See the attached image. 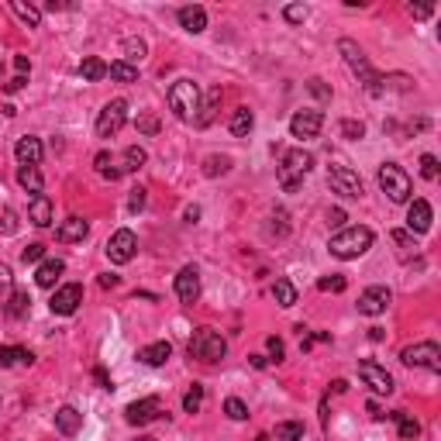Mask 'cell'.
<instances>
[{"instance_id": "obj_1", "label": "cell", "mask_w": 441, "mask_h": 441, "mask_svg": "<svg viewBox=\"0 0 441 441\" xmlns=\"http://www.w3.org/2000/svg\"><path fill=\"white\" fill-rule=\"evenodd\" d=\"M338 52L345 56V63H348V69H352V73L359 76V83L365 87V93H372V97H379V93L386 90V80H383V76H379V73H376V69L369 66V59H365V52H362V49H359V45L352 42V38H341V42H338Z\"/></svg>"}, {"instance_id": "obj_2", "label": "cell", "mask_w": 441, "mask_h": 441, "mask_svg": "<svg viewBox=\"0 0 441 441\" xmlns=\"http://www.w3.org/2000/svg\"><path fill=\"white\" fill-rule=\"evenodd\" d=\"M372 231L369 228H362V225H355V228H341L338 235H331L328 238V252L335 256V259H359V256H365L369 249H372Z\"/></svg>"}, {"instance_id": "obj_3", "label": "cell", "mask_w": 441, "mask_h": 441, "mask_svg": "<svg viewBox=\"0 0 441 441\" xmlns=\"http://www.w3.org/2000/svg\"><path fill=\"white\" fill-rule=\"evenodd\" d=\"M310 166H314V155H310V152H304V148H290V152L283 155V162L276 166V179H280V186H283L286 193H297V190H300V183H304V176L310 172Z\"/></svg>"}, {"instance_id": "obj_4", "label": "cell", "mask_w": 441, "mask_h": 441, "mask_svg": "<svg viewBox=\"0 0 441 441\" xmlns=\"http://www.w3.org/2000/svg\"><path fill=\"white\" fill-rule=\"evenodd\" d=\"M225 355H228V341L220 338V331H214V328H196L193 331V338H190V359H200V362L214 365V362H220Z\"/></svg>"}, {"instance_id": "obj_5", "label": "cell", "mask_w": 441, "mask_h": 441, "mask_svg": "<svg viewBox=\"0 0 441 441\" xmlns=\"http://www.w3.org/2000/svg\"><path fill=\"white\" fill-rule=\"evenodd\" d=\"M166 100H169V111H172L179 121H193L196 111H200V87H196L193 80H176V83L169 87Z\"/></svg>"}, {"instance_id": "obj_6", "label": "cell", "mask_w": 441, "mask_h": 441, "mask_svg": "<svg viewBox=\"0 0 441 441\" xmlns=\"http://www.w3.org/2000/svg\"><path fill=\"white\" fill-rule=\"evenodd\" d=\"M376 179H379V190H383L393 203H407V200H410V193H414V183H410L407 169H403V166H396V162H383Z\"/></svg>"}, {"instance_id": "obj_7", "label": "cell", "mask_w": 441, "mask_h": 441, "mask_svg": "<svg viewBox=\"0 0 441 441\" xmlns=\"http://www.w3.org/2000/svg\"><path fill=\"white\" fill-rule=\"evenodd\" d=\"M400 362L403 365H417V369H431V372H441V348L434 341H417V345H407L400 352Z\"/></svg>"}, {"instance_id": "obj_8", "label": "cell", "mask_w": 441, "mask_h": 441, "mask_svg": "<svg viewBox=\"0 0 441 441\" xmlns=\"http://www.w3.org/2000/svg\"><path fill=\"white\" fill-rule=\"evenodd\" d=\"M328 186L338 193V196H348V200H359L365 193L359 172H352L348 166H328Z\"/></svg>"}, {"instance_id": "obj_9", "label": "cell", "mask_w": 441, "mask_h": 441, "mask_svg": "<svg viewBox=\"0 0 441 441\" xmlns=\"http://www.w3.org/2000/svg\"><path fill=\"white\" fill-rule=\"evenodd\" d=\"M107 259L114 262V266H128L135 256H138V238H135V231L131 228H117L114 235H111V242H107Z\"/></svg>"}, {"instance_id": "obj_10", "label": "cell", "mask_w": 441, "mask_h": 441, "mask_svg": "<svg viewBox=\"0 0 441 441\" xmlns=\"http://www.w3.org/2000/svg\"><path fill=\"white\" fill-rule=\"evenodd\" d=\"M124 121H128V100H111V104H104V111L97 117V135L114 138L124 128Z\"/></svg>"}, {"instance_id": "obj_11", "label": "cell", "mask_w": 441, "mask_h": 441, "mask_svg": "<svg viewBox=\"0 0 441 441\" xmlns=\"http://www.w3.org/2000/svg\"><path fill=\"white\" fill-rule=\"evenodd\" d=\"M359 376H362V383H365L372 393H379V396H389V393H393V376H389L379 362L362 359V362H359Z\"/></svg>"}, {"instance_id": "obj_12", "label": "cell", "mask_w": 441, "mask_h": 441, "mask_svg": "<svg viewBox=\"0 0 441 441\" xmlns=\"http://www.w3.org/2000/svg\"><path fill=\"white\" fill-rule=\"evenodd\" d=\"M80 304H83V286H80V283H66V286H59V290L52 293V300H49L52 314H59V317L76 314V307H80Z\"/></svg>"}, {"instance_id": "obj_13", "label": "cell", "mask_w": 441, "mask_h": 441, "mask_svg": "<svg viewBox=\"0 0 441 441\" xmlns=\"http://www.w3.org/2000/svg\"><path fill=\"white\" fill-rule=\"evenodd\" d=\"M324 128V114L321 111H297L290 117V135L293 138H317Z\"/></svg>"}, {"instance_id": "obj_14", "label": "cell", "mask_w": 441, "mask_h": 441, "mask_svg": "<svg viewBox=\"0 0 441 441\" xmlns=\"http://www.w3.org/2000/svg\"><path fill=\"white\" fill-rule=\"evenodd\" d=\"M176 297H179L186 307H193V304L200 300V273H196V266H183V269L176 273Z\"/></svg>"}, {"instance_id": "obj_15", "label": "cell", "mask_w": 441, "mask_h": 441, "mask_svg": "<svg viewBox=\"0 0 441 441\" xmlns=\"http://www.w3.org/2000/svg\"><path fill=\"white\" fill-rule=\"evenodd\" d=\"M389 300H393V293H389L386 286H369V290H362V297H359V314L379 317V314H386Z\"/></svg>"}, {"instance_id": "obj_16", "label": "cell", "mask_w": 441, "mask_h": 441, "mask_svg": "<svg viewBox=\"0 0 441 441\" xmlns=\"http://www.w3.org/2000/svg\"><path fill=\"white\" fill-rule=\"evenodd\" d=\"M162 414V407H159V396H145V400H135V403H128L124 407V420L128 424H152L155 417Z\"/></svg>"}, {"instance_id": "obj_17", "label": "cell", "mask_w": 441, "mask_h": 441, "mask_svg": "<svg viewBox=\"0 0 441 441\" xmlns=\"http://www.w3.org/2000/svg\"><path fill=\"white\" fill-rule=\"evenodd\" d=\"M431 203L427 200H414L410 207H407V228H410V235H427L431 231Z\"/></svg>"}, {"instance_id": "obj_18", "label": "cell", "mask_w": 441, "mask_h": 441, "mask_svg": "<svg viewBox=\"0 0 441 441\" xmlns=\"http://www.w3.org/2000/svg\"><path fill=\"white\" fill-rule=\"evenodd\" d=\"M90 235V225L83 217H66L63 225L56 228V242H63V245H73V242H83Z\"/></svg>"}, {"instance_id": "obj_19", "label": "cell", "mask_w": 441, "mask_h": 441, "mask_svg": "<svg viewBox=\"0 0 441 441\" xmlns=\"http://www.w3.org/2000/svg\"><path fill=\"white\" fill-rule=\"evenodd\" d=\"M42 142L35 138V135H25V138H18V145H14V155H18V162L21 166H38L42 162Z\"/></svg>"}, {"instance_id": "obj_20", "label": "cell", "mask_w": 441, "mask_h": 441, "mask_svg": "<svg viewBox=\"0 0 441 441\" xmlns=\"http://www.w3.org/2000/svg\"><path fill=\"white\" fill-rule=\"evenodd\" d=\"M80 427H83V414H80L76 407H59V410H56V431H59L63 438L80 434Z\"/></svg>"}, {"instance_id": "obj_21", "label": "cell", "mask_w": 441, "mask_h": 441, "mask_svg": "<svg viewBox=\"0 0 441 441\" xmlns=\"http://www.w3.org/2000/svg\"><path fill=\"white\" fill-rule=\"evenodd\" d=\"M28 220H32L35 228H49V225H52V200H49L45 193L32 196V207H28Z\"/></svg>"}, {"instance_id": "obj_22", "label": "cell", "mask_w": 441, "mask_h": 441, "mask_svg": "<svg viewBox=\"0 0 441 441\" xmlns=\"http://www.w3.org/2000/svg\"><path fill=\"white\" fill-rule=\"evenodd\" d=\"M63 273H66V262H63V259H45V262L38 266V273H35V283H38L42 290H52Z\"/></svg>"}, {"instance_id": "obj_23", "label": "cell", "mask_w": 441, "mask_h": 441, "mask_svg": "<svg viewBox=\"0 0 441 441\" xmlns=\"http://www.w3.org/2000/svg\"><path fill=\"white\" fill-rule=\"evenodd\" d=\"M179 25L190 32V35H200L203 28H207V11L203 8H196V4H190V8H179Z\"/></svg>"}, {"instance_id": "obj_24", "label": "cell", "mask_w": 441, "mask_h": 441, "mask_svg": "<svg viewBox=\"0 0 441 441\" xmlns=\"http://www.w3.org/2000/svg\"><path fill=\"white\" fill-rule=\"evenodd\" d=\"M169 355H172V345H169V341H152V345H145V348L138 352V359H142L145 365H166Z\"/></svg>"}, {"instance_id": "obj_25", "label": "cell", "mask_w": 441, "mask_h": 441, "mask_svg": "<svg viewBox=\"0 0 441 441\" xmlns=\"http://www.w3.org/2000/svg\"><path fill=\"white\" fill-rule=\"evenodd\" d=\"M18 183L28 190V193H42L45 190V179H42V169L38 166H18Z\"/></svg>"}, {"instance_id": "obj_26", "label": "cell", "mask_w": 441, "mask_h": 441, "mask_svg": "<svg viewBox=\"0 0 441 441\" xmlns=\"http://www.w3.org/2000/svg\"><path fill=\"white\" fill-rule=\"evenodd\" d=\"M32 362H35V355L28 348H21V345L0 348V365H4V369H11V365H32Z\"/></svg>"}, {"instance_id": "obj_27", "label": "cell", "mask_w": 441, "mask_h": 441, "mask_svg": "<svg viewBox=\"0 0 441 441\" xmlns=\"http://www.w3.org/2000/svg\"><path fill=\"white\" fill-rule=\"evenodd\" d=\"M80 76H83L87 83H97V80H104V76H107V63H104V59H97V56H87V59L80 63Z\"/></svg>"}, {"instance_id": "obj_28", "label": "cell", "mask_w": 441, "mask_h": 441, "mask_svg": "<svg viewBox=\"0 0 441 441\" xmlns=\"http://www.w3.org/2000/svg\"><path fill=\"white\" fill-rule=\"evenodd\" d=\"M11 11H14L28 28H38V25H42V11H38L35 4H25V0H11Z\"/></svg>"}, {"instance_id": "obj_29", "label": "cell", "mask_w": 441, "mask_h": 441, "mask_svg": "<svg viewBox=\"0 0 441 441\" xmlns=\"http://www.w3.org/2000/svg\"><path fill=\"white\" fill-rule=\"evenodd\" d=\"M107 76H111V80H117V83H135V80H138V66H131V63L117 59V63H111V66H107Z\"/></svg>"}, {"instance_id": "obj_30", "label": "cell", "mask_w": 441, "mask_h": 441, "mask_svg": "<svg viewBox=\"0 0 441 441\" xmlns=\"http://www.w3.org/2000/svg\"><path fill=\"white\" fill-rule=\"evenodd\" d=\"M145 162H148V152H145L142 145H128V148H124V166H121V172H138Z\"/></svg>"}, {"instance_id": "obj_31", "label": "cell", "mask_w": 441, "mask_h": 441, "mask_svg": "<svg viewBox=\"0 0 441 441\" xmlns=\"http://www.w3.org/2000/svg\"><path fill=\"white\" fill-rule=\"evenodd\" d=\"M393 420H396V427H400V438L403 441H417L420 438V424L414 420V417H407L403 410H396V414H389Z\"/></svg>"}, {"instance_id": "obj_32", "label": "cell", "mask_w": 441, "mask_h": 441, "mask_svg": "<svg viewBox=\"0 0 441 441\" xmlns=\"http://www.w3.org/2000/svg\"><path fill=\"white\" fill-rule=\"evenodd\" d=\"M252 124H256V117H252V111H249V107H238V111L231 114V135L245 138V135L252 131Z\"/></svg>"}, {"instance_id": "obj_33", "label": "cell", "mask_w": 441, "mask_h": 441, "mask_svg": "<svg viewBox=\"0 0 441 441\" xmlns=\"http://www.w3.org/2000/svg\"><path fill=\"white\" fill-rule=\"evenodd\" d=\"M273 297H276L280 307H293V304H297V286H293L290 280H276V283H273Z\"/></svg>"}, {"instance_id": "obj_34", "label": "cell", "mask_w": 441, "mask_h": 441, "mask_svg": "<svg viewBox=\"0 0 441 441\" xmlns=\"http://www.w3.org/2000/svg\"><path fill=\"white\" fill-rule=\"evenodd\" d=\"M304 424L300 420H283V424H276V441H304Z\"/></svg>"}, {"instance_id": "obj_35", "label": "cell", "mask_w": 441, "mask_h": 441, "mask_svg": "<svg viewBox=\"0 0 441 441\" xmlns=\"http://www.w3.org/2000/svg\"><path fill=\"white\" fill-rule=\"evenodd\" d=\"M217 104H220V90H210V93H207V104L200 107V114H196L193 121H196L200 128H207V124L214 121V111H217Z\"/></svg>"}, {"instance_id": "obj_36", "label": "cell", "mask_w": 441, "mask_h": 441, "mask_svg": "<svg viewBox=\"0 0 441 441\" xmlns=\"http://www.w3.org/2000/svg\"><path fill=\"white\" fill-rule=\"evenodd\" d=\"M231 169V159L228 155H207V162H203V176H225Z\"/></svg>"}, {"instance_id": "obj_37", "label": "cell", "mask_w": 441, "mask_h": 441, "mask_svg": "<svg viewBox=\"0 0 441 441\" xmlns=\"http://www.w3.org/2000/svg\"><path fill=\"white\" fill-rule=\"evenodd\" d=\"M200 407H203V386L193 383V386L186 389V396H183V414H196Z\"/></svg>"}, {"instance_id": "obj_38", "label": "cell", "mask_w": 441, "mask_h": 441, "mask_svg": "<svg viewBox=\"0 0 441 441\" xmlns=\"http://www.w3.org/2000/svg\"><path fill=\"white\" fill-rule=\"evenodd\" d=\"M145 52H148V45H145L142 38H128V42H124V63H131V66H135V63H142V59H145Z\"/></svg>"}, {"instance_id": "obj_39", "label": "cell", "mask_w": 441, "mask_h": 441, "mask_svg": "<svg viewBox=\"0 0 441 441\" xmlns=\"http://www.w3.org/2000/svg\"><path fill=\"white\" fill-rule=\"evenodd\" d=\"M93 166H97V172H100L104 179H121V169H114V162H111V152H97Z\"/></svg>"}, {"instance_id": "obj_40", "label": "cell", "mask_w": 441, "mask_h": 441, "mask_svg": "<svg viewBox=\"0 0 441 441\" xmlns=\"http://www.w3.org/2000/svg\"><path fill=\"white\" fill-rule=\"evenodd\" d=\"M362 135H365V124H362V121H352V117H345V121H341V138L359 142Z\"/></svg>"}, {"instance_id": "obj_41", "label": "cell", "mask_w": 441, "mask_h": 441, "mask_svg": "<svg viewBox=\"0 0 441 441\" xmlns=\"http://www.w3.org/2000/svg\"><path fill=\"white\" fill-rule=\"evenodd\" d=\"M28 304H32V300H28V293H11L8 314H11V317H25V314H28Z\"/></svg>"}, {"instance_id": "obj_42", "label": "cell", "mask_w": 441, "mask_h": 441, "mask_svg": "<svg viewBox=\"0 0 441 441\" xmlns=\"http://www.w3.org/2000/svg\"><path fill=\"white\" fill-rule=\"evenodd\" d=\"M225 414H228L231 420H245V417H249V407H245L238 396H228V400H225Z\"/></svg>"}, {"instance_id": "obj_43", "label": "cell", "mask_w": 441, "mask_h": 441, "mask_svg": "<svg viewBox=\"0 0 441 441\" xmlns=\"http://www.w3.org/2000/svg\"><path fill=\"white\" fill-rule=\"evenodd\" d=\"M348 283H345V276H324V280H317V290L321 293H341Z\"/></svg>"}, {"instance_id": "obj_44", "label": "cell", "mask_w": 441, "mask_h": 441, "mask_svg": "<svg viewBox=\"0 0 441 441\" xmlns=\"http://www.w3.org/2000/svg\"><path fill=\"white\" fill-rule=\"evenodd\" d=\"M0 231H4V235H14V231H18V214H14L11 207L0 210Z\"/></svg>"}, {"instance_id": "obj_45", "label": "cell", "mask_w": 441, "mask_h": 441, "mask_svg": "<svg viewBox=\"0 0 441 441\" xmlns=\"http://www.w3.org/2000/svg\"><path fill=\"white\" fill-rule=\"evenodd\" d=\"M283 18H286L290 25H300V21H307V8H304V4H290V8L283 11Z\"/></svg>"}, {"instance_id": "obj_46", "label": "cell", "mask_w": 441, "mask_h": 441, "mask_svg": "<svg viewBox=\"0 0 441 441\" xmlns=\"http://www.w3.org/2000/svg\"><path fill=\"white\" fill-rule=\"evenodd\" d=\"M307 90H310L317 100H331V87H324V80H317V76L307 80Z\"/></svg>"}, {"instance_id": "obj_47", "label": "cell", "mask_w": 441, "mask_h": 441, "mask_svg": "<svg viewBox=\"0 0 441 441\" xmlns=\"http://www.w3.org/2000/svg\"><path fill=\"white\" fill-rule=\"evenodd\" d=\"M420 176L424 179H438V159L434 155H420Z\"/></svg>"}, {"instance_id": "obj_48", "label": "cell", "mask_w": 441, "mask_h": 441, "mask_svg": "<svg viewBox=\"0 0 441 441\" xmlns=\"http://www.w3.org/2000/svg\"><path fill=\"white\" fill-rule=\"evenodd\" d=\"M142 207H145V190H142V186H135V190H131V196H128V210H131V214H138Z\"/></svg>"}, {"instance_id": "obj_49", "label": "cell", "mask_w": 441, "mask_h": 441, "mask_svg": "<svg viewBox=\"0 0 441 441\" xmlns=\"http://www.w3.org/2000/svg\"><path fill=\"white\" fill-rule=\"evenodd\" d=\"M21 259H25V262H42V259H45V245H38V242L28 245V249L21 252Z\"/></svg>"}, {"instance_id": "obj_50", "label": "cell", "mask_w": 441, "mask_h": 441, "mask_svg": "<svg viewBox=\"0 0 441 441\" xmlns=\"http://www.w3.org/2000/svg\"><path fill=\"white\" fill-rule=\"evenodd\" d=\"M266 348H269L273 362H283V352H286V348H283V341H280L276 335H269V338H266Z\"/></svg>"}, {"instance_id": "obj_51", "label": "cell", "mask_w": 441, "mask_h": 441, "mask_svg": "<svg viewBox=\"0 0 441 441\" xmlns=\"http://www.w3.org/2000/svg\"><path fill=\"white\" fill-rule=\"evenodd\" d=\"M11 293V269L0 266V304H4V297Z\"/></svg>"}, {"instance_id": "obj_52", "label": "cell", "mask_w": 441, "mask_h": 441, "mask_svg": "<svg viewBox=\"0 0 441 441\" xmlns=\"http://www.w3.org/2000/svg\"><path fill=\"white\" fill-rule=\"evenodd\" d=\"M138 131H142V135H155V131H159V121H155L152 114H145V117H138Z\"/></svg>"}, {"instance_id": "obj_53", "label": "cell", "mask_w": 441, "mask_h": 441, "mask_svg": "<svg viewBox=\"0 0 441 441\" xmlns=\"http://www.w3.org/2000/svg\"><path fill=\"white\" fill-rule=\"evenodd\" d=\"M407 11H410V14H414V18H420V21H424V18H431V14H434V8H431V4H410V8H407Z\"/></svg>"}, {"instance_id": "obj_54", "label": "cell", "mask_w": 441, "mask_h": 441, "mask_svg": "<svg viewBox=\"0 0 441 441\" xmlns=\"http://www.w3.org/2000/svg\"><path fill=\"white\" fill-rule=\"evenodd\" d=\"M93 379L100 383V389H114V383H111V376H107V369H104V365H97V369H93Z\"/></svg>"}, {"instance_id": "obj_55", "label": "cell", "mask_w": 441, "mask_h": 441, "mask_svg": "<svg viewBox=\"0 0 441 441\" xmlns=\"http://www.w3.org/2000/svg\"><path fill=\"white\" fill-rule=\"evenodd\" d=\"M14 69H18V76L32 73V63H28V56H14Z\"/></svg>"}, {"instance_id": "obj_56", "label": "cell", "mask_w": 441, "mask_h": 441, "mask_svg": "<svg viewBox=\"0 0 441 441\" xmlns=\"http://www.w3.org/2000/svg\"><path fill=\"white\" fill-rule=\"evenodd\" d=\"M183 217H186V225H196V217H200V207H196V203H190V207L183 210Z\"/></svg>"}, {"instance_id": "obj_57", "label": "cell", "mask_w": 441, "mask_h": 441, "mask_svg": "<svg viewBox=\"0 0 441 441\" xmlns=\"http://www.w3.org/2000/svg\"><path fill=\"white\" fill-rule=\"evenodd\" d=\"M393 242L396 245H414V235L410 231H393Z\"/></svg>"}, {"instance_id": "obj_58", "label": "cell", "mask_w": 441, "mask_h": 441, "mask_svg": "<svg viewBox=\"0 0 441 441\" xmlns=\"http://www.w3.org/2000/svg\"><path fill=\"white\" fill-rule=\"evenodd\" d=\"M25 83H28V80H25V76H14V80H11V83H8V87H4V90H8V93H18V90H21V87H25Z\"/></svg>"}, {"instance_id": "obj_59", "label": "cell", "mask_w": 441, "mask_h": 441, "mask_svg": "<svg viewBox=\"0 0 441 441\" xmlns=\"http://www.w3.org/2000/svg\"><path fill=\"white\" fill-rule=\"evenodd\" d=\"M117 283H121V280H117L114 273H107V276H100V286H104V290H114Z\"/></svg>"}, {"instance_id": "obj_60", "label": "cell", "mask_w": 441, "mask_h": 441, "mask_svg": "<svg viewBox=\"0 0 441 441\" xmlns=\"http://www.w3.org/2000/svg\"><path fill=\"white\" fill-rule=\"evenodd\" d=\"M328 220H331V225L338 228V225H341V220H345V210H331V214H328Z\"/></svg>"}, {"instance_id": "obj_61", "label": "cell", "mask_w": 441, "mask_h": 441, "mask_svg": "<svg viewBox=\"0 0 441 441\" xmlns=\"http://www.w3.org/2000/svg\"><path fill=\"white\" fill-rule=\"evenodd\" d=\"M369 341H383V328H369Z\"/></svg>"}, {"instance_id": "obj_62", "label": "cell", "mask_w": 441, "mask_h": 441, "mask_svg": "<svg viewBox=\"0 0 441 441\" xmlns=\"http://www.w3.org/2000/svg\"><path fill=\"white\" fill-rule=\"evenodd\" d=\"M331 389H335V393H345V389H348V383H345V379H335V383H331Z\"/></svg>"}, {"instance_id": "obj_63", "label": "cell", "mask_w": 441, "mask_h": 441, "mask_svg": "<svg viewBox=\"0 0 441 441\" xmlns=\"http://www.w3.org/2000/svg\"><path fill=\"white\" fill-rule=\"evenodd\" d=\"M256 441H269V434H259V438H256Z\"/></svg>"}, {"instance_id": "obj_64", "label": "cell", "mask_w": 441, "mask_h": 441, "mask_svg": "<svg viewBox=\"0 0 441 441\" xmlns=\"http://www.w3.org/2000/svg\"><path fill=\"white\" fill-rule=\"evenodd\" d=\"M138 441H155V438H138Z\"/></svg>"}]
</instances>
